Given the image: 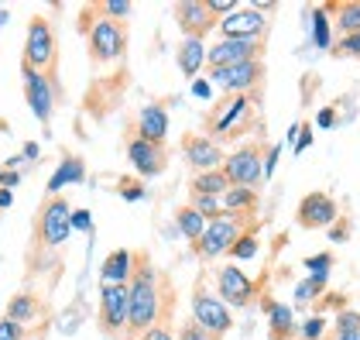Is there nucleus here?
Segmentation results:
<instances>
[{"label": "nucleus", "mask_w": 360, "mask_h": 340, "mask_svg": "<svg viewBox=\"0 0 360 340\" xmlns=\"http://www.w3.org/2000/svg\"><path fill=\"white\" fill-rule=\"evenodd\" d=\"M138 340H175V334H172V327H151V330L141 334Z\"/></svg>", "instance_id": "nucleus-42"}, {"label": "nucleus", "mask_w": 360, "mask_h": 340, "mask_svg": "<svg viewBox=\"0 0 360 340\" xmlns=\"http://www.w3.org/2000/svg\"><path fill=\"white\" fill-rule=\"evenodd\" d=\"M182 155H186V165L199 175V172H213L223 165V148L217 141H210L206 134H199V131H193V134H182Z\"/></svg>", "instance_id": "nucleus-18"}, {"label": "nucleus", "mask_w": 360, "mask_h": 340, "mask_svg": "<svg viewBox=\"0 0 360 340\" xmlns=\"http://www.w3.org/2000/svg\"><path fill=\"white\" fill-rule=\"evenodd\" d=\"M7 320H14V323H21V327H31V323H45L49 327V299L41 296V292H34V289H25V292H14L11 299H7V310H4Z\"/></svg>", "instance_id": "nucleus-17"}, {"label": "nucleus", "mask_w": 360, "mask_h": 340, "mask_svg": "<svg viewBox=\"0 0 360 340\" xmlns=\"http://www.w3.org/2000/svg\"><path fill=\"white\" fill-rule=\"evenodd\" d=\"M175 306V285L162 268H155L151 251H131L127 279V340H138L151 327H168Z\"/></svg>", "instance_id": "nucleus-1"}, {"label": "nucleus", "mask_w": 360, "mask_h": 340, "mask_svg": "<svg viewBox=\"0 0 360 340\" xmlns=\"http://www.w3.org/2000/svg\"><path fill=\"white\" fill-rule=\"evenodd\" d=\"M189 206H193L195 213L210 224V220H217V217H223V206H220V196H193L189 199Z\"/></svg>", "instance_id": "nucleus-30"}, {"label": "nucleus", "mask_w": 360, "mask_h": 340, "mask_svg": "<svg viewBox=\"0 0 360 340\" xmlns=\"http://www.w3.org/2000/svg\"><path fill=\"white\" fill-rule=\"evenodd\" d=\"M305 268L312 272V275H309L312 282L326 285V279H330V268H333V255H312V258H305Z\"/></svg>", "instance_id": "nucleus-33"}, {"label": "nucleus", "mask_w": 360, "mask_h": 340, "mask_svg": "<svg viewBox=\"0 0 360 340\" xmlns=\"http://www.w3.org/2000/svg\"><path fill=\"white\" fill-rule=\"evenodd\" d=\"M226 189H230V182H226L223 169L199 172V175H193V182H189V193L193 196H223Z\"/></svg>", "instance_id": "nucleus-27"}, {"label": "nucleus", "mask_w": 360, "mask_h": 340, "mask_svg": "<svg viewBox=\"0 0 360 340\" xmlns=\"http://www.w3.org/2000/svg\"><path fill=\"white\" fill-rule=\"evenodd\" d=\"M175 227L182 230V237H186L189 244H195V241L202 237V230H206V220H202L193 206L186 203V206H179V210H175Z\"/></svg>", "instance_id": "nucleus-28"}, {"label": "nucleus", "mask_w": 360, "mask_h": 340, "mask_svg": "<svg viewBox=\"0 0 360 340\" xmlns=\"http://www.w3.org/2000/svg\"><path fill=\"white\" fill-rule=\"evenodd\" d=\"M264 155L268 144L264 141H244L223 158V175L230 186H244V189H257V182L264 179Z\"/></svg>", "instance_id": "nucleus-8"}, {"label": "nucleus", "mask_w": 360, "mask_h": 340, "mask_svg": "<svg viewBox=\"0 0 360 340\" xmlns=\"http://www.w3.org/2000/svg\"><path fill=\"white\" fill-rule=\"evenodd\" d=\"M21 65H28L34 73H41L49 83L58 86V31L52 18L34 14L25 31V52H21Z\"/></svg>", "instance_id": "nucleus-4"}, {"label": "nucleus", "mask_w": 360, "mask_h": 340, "mask_svg": "<svg viewBox=\"0 0 360 340\" xmlns=\"http://www.w3.org/2000/svg\"><path fill=\"white\" fill-rule=\"evenodd\" d=\"M124 151H127L131 169L138 172L141 179H155V175H162V172L168 169V148L165 144H155V141L138 138V134H127Z\"/></svg>", "instance_id": "nucleus-15"}, {"label": "nucleus", "mask_w": 360, "mask_h": 340, "mask_svg": "<svg viewBox=\"0 0 360 340\" xmlns=\"http://www.w3.org/2000/svg\"><path fill=\"white\" fill-rule=\"evenodd\" d=\"M193 93L199 100H210V96H213V86H210V80H199V83L193 86Z\"/></svg>", "instance_id": "nucleus-45"}, {"label": "nucleus", "mask_w": 360, "mask_h": 340, "mask_svg": "<svg viewBox=\"0 0 360 340\" xmlns=\"http://www.w3.org/2000/svg\"><path fill=\"white\" fill-rule=\"evenodd\" d=\"M96 323H100V334L107 340H127V282L124 285L100 282Z\"/></svg>", "instance_id": "nucleus-10"}, {"label": "nucleus", "mask_w": 360, "mask_h": 340, "mask_svg": "<svg viewBox=\"0 0 360 340\" xmlns=\"http://www.w3.org/2000/svg\"><path fill=\"white\" fill-rule=\"evenodd\" d=\"M333 340H360V334H340V337H333Z\"/></svg>", "instance_id": "nucleus-49"}, {"label": "nucleus", "mask_w": 360, "mask_h": 340, "mask_svg": "<svg viewBox=\"0 0 360 340\" xmlns=\"http://www.w3.org/2000/svg\"><path fill=\"white\" fill-rule=\"evenodd\" d=\"M11 189H0V210H7V206H11Z\"/></svg>", "instance_id": "nucleus-47"}, {"label": "nucleus", "mask_w": 360, "mask_h": 340, "mask_svg": "<svg viewBox=\"0 0 360 340\" xmlns=\"http://www.w3.org/2000/svg\"><path fill=\"white\" fill-rule=\"evenodd\" d=\"M319 292H323V285L312 282V279L299 282V285H295V306H305V303H312V299H316Z\"/></svg>", "instance_id": "nucleus-37"}, {"label": "nucleus", "mask_w": 360, "mask_h": 340, "mask_svg": "<svg viewBox=\"0 0 360 340\" xmlns=\"http://www.w3.org/2000/svg\"><path fill=\"white\" fill-rule=\"evenodd\" d=\"M0 340H31V327H21L14 320H0Z\"/></svg>", "instance_id": "nucleus-35"}, {"label": "nucleus", "mask_w": 360, "mask_h": 340, "mask_svg": "<svg viewBox=\"0 0 360 340\" xmlns=\"http://www.w3.org/2000/svg\"><path fill=\"white\" fill-rule=\"evenodd\" d=\"M330 14L323 11V7H316L312 11V42L319 45V49H330Z\"/></svg>", "instance_id": "nucleus-29"}, {"label": "nucleus", "mask_w": 360, "mask_h": 340, "mask_svg": "<svg viewBox=\"0 0 360 340\" xmlns=\"http://www.w3.org/2000/svg\"><path fill=\"white\" fill-rule=\"evenodd\" d=\"M21 182V172L18 169H0V189H14Z\"/></svg>", "instance_id": "nucleus-41"}, {"label": "nucleus", "mask_w": 360, "mask_h": 340, "mask_svg": "<svg viewBox=\"0 0 360 340\" xmlns=\"http://www.w3.org/2000/svg\"><path fill=\"white\" fill-rule=\"evenodd\" d=\"M131 279V251L127 248H117L110 255L103 258V265H100V282L107 285H124Z\"/></svg>", "instance_id": "nucleus-24"}, {"label": "nucleus", "mask_w": 360, "mask_h": 340, "mask_svg": "<svg viewBox=\"0 0 360 340\" xmlns=\"http://www.w3.org/2000/svg\"><path fill=\"white\" fill-rule=\"evenodd\" d=\"M134 134L144 138V141L165 144V138H168V113H165V107H158V103L141 107L138 120H134Z\"/></svg>", "instance_id": "nucleus-21"}, {"label": "nucleus", "mask_w": 360, "mask_h": 340, "mask_svg": "<svg viewBox=\"0 0 360 340\" xmlns=\"http://www.w3.org/2000/svg\"><path fill=\"white\" fill-rule=\"evenodd\" d=\"M340 334H360V313L340 310V316H336V334H333V337H340Z\"/></svg>", "instance_id": "nucleus-34"}, {"label": "nucleus", "mask_w": 360, "mask_h": 340, "mask_svg": "<svg viewBox=\"0 0 360 340\" xmlns=\"http://www.w3.org/2000/svg\"><path fill=\"white\" fill-rule=\"evenodd\" d=\"M333 120H336V117H333V111H323V113H319V127H330Z\"/></svg>", "instance_id": "nucleus-46"}, {"label": "nucleus", "mask_w": 360, "mask_h": 340, "mask_svg": "<svg viewBox=\"0 0 360 340\" xmlns=\"http://www.w3.org/2000/svg\"><path fill=\"white\" fill-rule=\"evenodd\" d=\"M223 213H257L261 206V196L257 189H244V186H230L226 193L220 196Z\"/></svg>", "instance_id": "nucleus-25"}, {"label": "nucleus", "mask_w": 360, "mask_h": 340, "mask_svg": "<svg viewBox=\"0 0 360 340\" xmlns=\"http://www.w3.org/2000/svg\"><path fill=\"white\" fill-rule=\"evenodd\" d=\"M72 234V203L62 196H41L38 210H34V220H31V241L28 251H25V268H28V279L34 282L38 275H49L62 268V251H65V241Z\"/></svg>", "instance_id": "nucleus-2"}, {"label": "nucleus", "mask_w": 360, "mask_h": 340, "mask_svg": "<svg viewBox=\"0 0 360 340\" xmlns=\"http://www.w3.org/2000/svg\"><path fill=\"white\" fill-rule=\"evenodd\" d=\"M100 4V18H110V21H127L134 14V4H120V0H96Z\"/></svg>", "instance_id": "nucleus-32"}, {"label": "nucleus", "mask_w": 360, "mask_h": 340, "mask_svg": "<svg viewBox=\"0 0 360 340\" xmlns=\"http://www.w3.org/2000/svg\"><path fill=\"white\" fill-rule=\"evenodd\" d=\"M72 227H76V230H89V210H76V213H72Z\"/></svg>", "instance_id": "nucleus-44"}, {"label": "nucleus", "mask_w": 360, "mask_h": 340, "mask_svg": "<svg viewBox=\"0 0 360 340\" xmlns=\"http://www.w3.org/2000/svg\"><path fill=\"white\" fill-rule=\"evenodd\" d=\"M323 334H326V320H323V316H312V320H305L302 340H319Z\"/></svg>", "instance_id": "nucleus-40"}, {"label": "nucleus", "mask_w": 360, "mask_h": 340, "mask_svg": "<svg viewBox=\"0 0 360 340\" xmlns=\"http://www.w3.org/2000/svg\"><path fill=\"white\" fill-rule=\"evenodd\" d=\"M268 42H233V38H220L213 45H206V69H223V65H240V62H254L264 58Z\"/></svg>", "instance_id": "nucleus-16"}, {"label": "nucleus", "mask_w": 360, "mask_h": 340, "mask_svg": "<svg viewBox=\"0 0 360 340\" xmlns=\"http://www.w3.org/2000/svg\"><path fill=\"white\" fill-rule=\"evenodd\" d=\"M25 158H38V144H25Z\"/></svg>", "instance_id": "nucleus-48"}, {"label": "nucleus", "mask_w": 360, "mask_h": 340, "mask_svg": "<svg viewBox=\"0 0 360 340\" xmlns=\"http://www.w3.org/2000/svg\"><path fill=\"white\" fill-rule=\"evenodd\" d=\"M189 306H193V320L210 334V340H223L230 330H233V316L230 310L223 306V299L206 285V279L199 275L193 285V299H189Z\"/></svg>", "instance_id": "nucleus-7"}, {"label": "nucleus", "mask_w": 360, "mask_h": 340, "mask_svg": "<svg viewBox=\"0 0 360 340\" xmlns=\"http://www.w3.org/2000/svg\"><path fill=\"white\" fill-rule=\"evenodd\" d=\"M175 62H179V69H182L186 80L199 76V69L206 65V42L182 38V42H179V52H175Z\"/></svg>", "instance_id": "nucleus-23"}, {"label": "nucleus", "mask_w": 360, "mask_h": 340, "mask_svg": "<svg viewBox=\"0 0 360 340\" xmlns=\"http://www.w3.org/2000/svg\"><path fill=\"white\" fill-rule=\"evenodd\" d=\"M261 310L268 316V340H295V313L288 303H278L271 296H264Z\"/></svg>", "instance_id": "nucleus-20"}, {"label": "nucleus", "mask_w": 360, "mask_h": 340, "mask_svg": "<svg viewBox=\"0 0 360 340\" xmlns=\"http://www.w3.org/2000/svg\"><path fill=\"white\" fill-rule=\"evenodd\" d=\"M117 193H120L124 199H144V182L124 175V179H117Z\"/></svg>", "instance_id": "nucleus-36"}, {"label": "nucleus", "mask_w": 360, "mask_h": 340, "mask_svg": "<svg viewBox=\"0 0 360 340\" xmlns=\"http://www.w3.org/2000/svg\"><path fill=\"white\" fill-rule=\"evenodd\" d=\"M254 213H223L217 220H210L202 237L193 244V255L199 261H217L220 255H226L248 230H254Z\"/></svg>", "instance_id": "nucleus-5"}, {"label": "nucleus", "mask_w": 360, "mask_h": 340, "mask_svg": "<svg viewBox=\"0 0 360 340\" xmlns=\"http://www.w3.org/2000/svg\"><path fill=\"white\" fill-rule=\"evenodd\" d=\"M83 38H86V49H89L93 65H110V62H120L124 52H127V25L110 21V18H100L93 28L86 31Z\"/></svg>", "instance_id": "nucleus-9"}, {"label": "nucleus", "mask_w": 360, "mask_h": 340, "mask_svg": "<svg viewBox=\"0 0 360 340\" xmlns=\"http://www.w3.org/2000/svg\"><path fill=\"white\" fill-rule=\"evenodd\" d=\"M175 340H210V334L195 323V320H186L182 327H179V334H175Z\"/></svg>", "instance_id": "nucleus-38"}, {"label": "nucleus", "mask_w": 360, "mask_h": 340, "mask_svg": "<svg viewBox=\"0 0 360 340\" xmlns=\"http://www.w3.org/2000/svg\"><path fill=\"white\" fill-rule=\"evenodd\" d=\"M172 18L182 31V38H195V42H206V34L220 25V18L210 11L206 0H179L172 4Z\"/></svg>", "instance_id": "nucleus-13"}, {"label": "nucleus", "mask_w": 360, "mask_h": 340, "mask_svg": "<svg viewBox=\"0 0 360 340\" xmlns=\"http://www.w3.org/2000/svg\"><path fill=\"white\" fill-rule=\"evenodd\" d=\"M206 76H210V86H217L220 93H244L254 103H261L268 65H264V58H254V62H240V65L206 69Z\"/></svg>", "instance_id": "nucleus-6"}, {"label": "nucleus", "mask_w": 360, "mask_h": 340, "mask_svg": "<svg viewBox=\"0 0 360 340\" xmlns=\"http://www.w3.org/2000/svg\"><path fill=\"white\" fill-rule=\"evenodd\" d=\"M226 255L233 258V265H237V261H248V258L257 255V227H254V230H248V234H244V237H240V241H237V244L226 251Z\"/></svg>", "instance_id": "nucleus-31"}, {"label": "nucleus", "mask_w": 360, "mask_h": 340, "mask_svg": "<svg viewBox=\"0 0 360 340\" xmlns=\"http://www.w3.org/2000/svg\"><path fill=\"white\" fill-rule=\"evenodd\" d=\"M309 141H312V127H309V124H299V141L292 144V148H295V155H299V151H305V148H309Z\"/></svg>", "instance_id": "nucleus-43"}, {"label": "nucleus", "mask_w": 360, "mask_h": 340, "mask_svg": "<svg viewBox=\"0 0 360 340\" xmlns=\"http://www.w3.org/2000/svg\"><path fill=\"white\" fill-rule=\"evenodd\" d=\"M323 11L336 18L333 25L340 28V34H343V38H347V34H357V31H360V0H350V4H323Z\"/></svg>", "instance_id": "nucleus-26"}, {"label": "nucleus", "mask_w": 360, "mask_h": 340, "mask_svg": "<svg viewBox=\"0 0 360 340\" xmlns=\"http://www.w3.org/2000/svg\"><path fill=\"white\" fill-rule=\"evenodd\" d=\"M340 213H336V199L326 193H309L299 199V210H295V220L302 230H323L330 227Z\"/></svg>", "instance_id": "nucleus-19"}, {"label": "nucleus", "mask_w": 360, "mask_h": 340, "mask_svg": "<svg viewBox=\"0 0 360 340\" xmlns=\"http://www.w3.org/2000/svg\"><path fill=\"white\" fill-rule=\"evenodd\" d=\"M336 56L360 58V31H357V34H347V38H340V42H336Z\"/></svg>", "instance_id": "nucleus-39"}, {"label": "nucleus", "mask_w": 360, "mask_h": 340, "mask_svg": "<svg viewBox=\"0 0 360 340\" xmlns=\"http://www.w3.org/2000/svg\"><path fill=\"white\" fill-rule=\"evenodd\" d=\"M21 80H25V100H28L31 113L38 117V124L49 131L52 127V117H56V103L62 96V89L56 83H49L41 73H34L28 65H21Z\"/></svg>", "instance_id": "nucleus-11"}, {"label": "nucleus", "mask_w": 360, "mask_h": 340, "mask_svg": "<svg viewBox=\"0 0 360 340\" xmlns=\"http://www.w3.org/2000/svg\"><path fill=\"white\" fill-rule=\"evenodd\" d=\"M250 127H257V103L244 93H223L217 103H210V111L202 113V131L210 141L223 148L226 141L244 138Z\"/></svg>", "instance_id": "nucleus-3"}, {"label": "nucleus", "mask_w": 360, "mask_h": 340, "mask_svg": "<svg viewBox=\"0 0 360 340\" xmlns=\"http://www.w3.org/2000/svg\"><path fill=\"white\" fill-rule=\"evenodd\" d=\"M217 272V296L223 299V306L230 310H244L250 306V299H254V292H257V282L250 279L248 272H240V265H217L213 268Z\"/></svg>", "instance_id": "nucleus-12"}, {"label": "nucleus", "mask_w": 360, "mask_h": 340, "mask_svg": "<svg viewBox=\"0 0 360 340\" xmlns=\"http://www.w3.org/2000/svg\"><path fill=\"white\" fill-rule=\"evenodd\" d=\"M217 31L220 38H233V42H268V18L257 7H237L217 25Z\"/></svg>", "instance_id": "nucleus-14"}, {"label": "nucleus", "mask_w": 360, "mask_h": 340, "mask_svg": "<svg viewBox=\"0 0 360 340\" xmlns=\"http://www.w3.org/2000/svg\"><path fill=\"white\" fill-rule=\"evenodd\" d=\"M83 179H86V162L79 155H72V151H62V162H58L56 175L49 179V196H58L65 186H76Z\"/></svg>", "instance_id": "nucleus-22"}]
</instances>
